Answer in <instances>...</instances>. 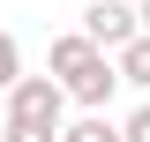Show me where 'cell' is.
<instances>
[{"label": "cell", "mask_w": 150, "mask_h": 142, "mask_svg": "<svg viewBox=\"0 0 150 142\" xmlns=\"http://www.w3.org/2000/svg\"><path fill=\"white\" fill-rule=\"evenodd\" d=\"M60 112H68V90H60L53 75H23V82L8 90L0 135L8 142H60Z\"/></svg>", "instance_id": "6da1fadb"}, {"label": "cell", "mask_w": 150, "mask_h": 142, "mask_svg": "<svg viewBox=\"0 0 150 142\" xmlns=\"http://www.w3.org/2000/svg\"><path fill=\"white\" fill-rule=\"evenodd\" d=\"M60 90H68L83 112H105V105H112V90H120V60H112V53H90L83 67L68 75V82H60Z\"/></svg>", "instance_id": "7a4b0ae2"}, {"label": "cell", "mask_w": 150, "mask_h": 142, "mask_svg": "<svg viewBox=\"0 0 150 142\" xmlns=\"http://www.w3.org/2000/svg\"><path fill=\"white\" fill-rule=\"evenodd\" d=\"M135 30H143V15H135L128 0H90V8H83V37H90V45H105V53H120Z\"/></svg>", "instance_id": "3957f363"}, {"label": "cell", "mask_w": 150, "mask_h": 142, "mask_svg": "<svg viewBox=\"0 0 150 142\" xmlns=\"http://www.w3.org/2000/svg\"><path fill=\"white\" fill-rule=\"evenodd\" d=\"M60 142H120V120H105V112H75V120H60Z\"/></svg>", "instance_id": "277c9868"}, {"label": "cell", "mask_w": 150, "mask_h": 142, "mask_svg": "<svg viewBox=\"0 0 150 142\" xmlns=\"http://www.w3.org/2000/svg\"><path fill=\"white\" fill-rule=\"evenodd\" d=\"M112 60H120V82H135V90H150V30H135V37H128V45H120Z\"/></svg>", "instance_id": "5b68a950"}, {"label": "cell", "mask_w": 150, "mask_h": 142, "mask_svg": "<svg viewBox=\"0 0 150 142\" xmlns=\"http://www.w3.org/2000/svg\"><path fill=\"white\" fill-rule=\"evenodd\" d=\"M15 82H23V45L0 30V90H15Z\"/></svg>", "instance_id": "8992f818"}, {"label": "cell", "mask_w": 150, "mask_h": 142, "mask_svg": "<svg viewBox=\"0 0 150 142\" xmlns=\"http://www.w3.org/2000/svg\"><path fill=\"white\" fill-rule=\"evenodd\" d=\"M120 142H150V105H135L128 120H120Z\"/></svg>", "instance_id": "52a82bcc"}, {"label": "cell", "mask_w": 150, "mask_h": 142, "mask_svg": "<svg viewBox=\"0 0 150 142\" xmlns=\"http://www.w3.org/2000/svg\"><path fill=\"white\" fill-rule=\"evenodd\" d=\"M135 15H143V30H150V0H135Z\"/></svg>", "instance_id": "ba28073f"}]
</instances>
